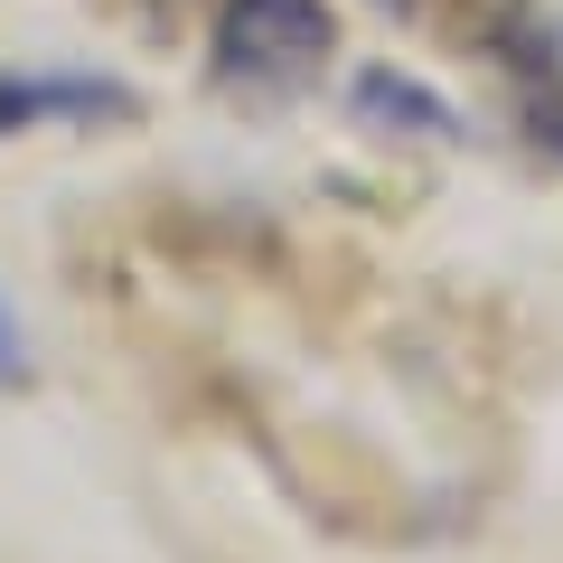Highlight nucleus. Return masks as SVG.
I'll list each match as a JSON object with an SVG mask.
<instances>
[{
    "label": "nucleus",
    "mask_w": 563,
    "mask_h": 563,
    "mask_svg": "<svg viewBox=\"0 0 563 563\" xmlns=\"http://www.w3.org/2000/svg\"><path fill=\"white\" fill-rule=\"evenodd\" d=\"M29 357H20V320H10V301H0V385H20Z\"/></svg>",
    "instance_id": "20e7f679"
},
{
    "label": "nucleus",
    "mask_w": 563,
    "mask_h": 563,
    "mask_svg": "<svg viewBox=\"0 0 563 563\" xmlns=\"http://www.w3.org/2000/svg\"><path fill=\"white\" fill-rule=\"evenodd\" d=\"M347 103H357L366 132H413V141H451L461 132V113H451L422 76H395V66H366V76L347 85Z\"/></svg>",
    "instance_id": "7ed1b4c3"
},
{
    "label": "nucleus",
    "mask_w": 563,
    "mask_h": 563,
    "mask_svg": "<svg viewBox=\"0 0 563 563\" xmlns=\"http://www.w3.org/2000/svg\"><path fill=\"white\" fill-rule=\"evenodd\" d=\"M207 57H217L225 95L282 103L339 57V10H329V0H217Z\"/></svg>",
    "instance_id": "f257e3e1"
},
{
    "label": "nucleus",
    "mask_w": 563,
    "mask_h": 563,
    "mask_svg": "<svg viewBox=\"0 0 563 563\" xmlns=\"http://www.w3.org/2000/svg\"><path fill=\"white\" fill-rule=\"evenodd\" d=\"M38 122H141V95L122 76H95V66H38V76H0V141L38 132Z\"/></svg>",
    "instance_id": "f03ea898"
}]
</instances>
